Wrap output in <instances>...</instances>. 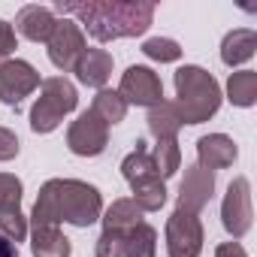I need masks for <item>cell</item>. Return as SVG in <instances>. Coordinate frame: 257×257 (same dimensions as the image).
I'll use <instances>...</instances> for the list:
<instances>
[{
  "label": "cell",
  "instance_id": "cell-15",
  "mask_svg": "<svg viewBox=\"0 0 257 257\" xmlns=\"http://www.w3.org/2000/svg\"><path fill=\"white\" fill-rule=\"evenodd\" d=\"M254 49H257V34L251 28H236L221 43V61L227 67H239L254 58Z\"/></svg>",
  "mask_w": 257,
  "mask_h": 257
},
{
  "label": "cell",
  "instance_id": "cell-30",
  "mask_svg": "<svg viewBox=\"0 0 257 257\" xmlns=\"http://www.w3.org/2000/svg\"><path fill=\"white\" fill-rule=\"evenodd\" d=\"M19 137L10 131V127H0V161H13L19 155Z\"/></svg>",
  "mask_w": 257,
  "mask_h": 257
},
{
  "label": "cell",
  "instance_id": "cell-17",
  "mask_svg": "<svg viewBox=\"0 0 257 257\" xmlns=\"http://www.w3.org/2000/svg\"><path fill=\"white\" fill-rule=\"evenodd\" d=\"M149 131H152V137L158 143L179 137V131H182V115H179V109H176L173 100H161L158 106L149 109Z\"/></svg>",
  "mask_w": 257,
  "mask_h": 257
},
{
  "label": "cell",
  "instance_id": "cell-25",
  "mask_svg": "<svg viewBox=\"0 0 257 257\" xmlns=\"http://www.w3.org/2000/svg\"><path fill=\"white\" fill-rule=\"evenodd\" d=\"M143 52L152 58V61H161V64H173L182 58V46L176 40H167V37H152L143 43Z\"/></svg>",
  "mask_w": 257,
  "mask_h": 257
},
{
  "label": "cell",
  "instance_id": "cell-12",
  "mask_svg": "<svg viewBox=\"0 0 257 257\" xmlns=\"http://www.w3.org/2000/svg\"><path fill=\"white\" fill-rule=\"evenodd\" d=\"M236 155H239V149L227 134H209V137L197 140V167H203L209 173L233 167Z\"/></svg>",
  "mask_w": 257,
  "mask_h": 257
},
{
  "label": "cell",
  "instance_id": "cell-20",
  "mask_svg": "<svg viewBox=\"0 0 257 257\" xmlns=\"http://www.w3.org/2000/svg\"><path fill=\"white\" fill-rule=\"evenodd\" d=\"M227 100L233 106H254L257 103V73L254 70H239V73H230L227 79Z\"/></svg>",
  "mask_w": 257,
  "mask_h": 257
},
{
  "label": "cell",
  "instance_id": "cell-5",
  "mask_svg": "<svg viewBox=\"0 0 257 257\" xmlns=\"http://www.w3.org/2000/svg\"><path fill=\"white\" fill-rule=\"evenodd\" d=\"M254 209H251V182L245 176H236L227 185L224 203H221V224L233 239H242L251 230Z\"/></svg>",
  "mask_w": 257,
  "mask_h": 257
},
{
  "label": "cell",
  "instance_id": "cell-28",
  "mask_svg": "<svg viewBox=\"0 0 257 257\" xmlns=\"http://www.w3.org/2000/svg\"><path fill=\"white\" fill-rule=\"evenodd\" d=\"M97 257H124V236L103 230L97 239Z\"/></svg>",
  "mask_w": 257,
  "mask_h": 257
},
{
  "label": "cell",
  "instance_id": "cell-27",
  "mask_svg": "<svg viewBox=\"0 0 257 257\" xmlns=\"http://www.w3.org/2000/svg\"><path fill=\"white\" fill-rule=\"evenodd\" d=\"M0 236H7L16 245L28 239V218L22 215V209H13V212L0 215Z\"/></svg>",
  "mask_w": 257,
  "mask_h": 257
},
{
  "label": "cell",
  "instance_id": "cell-3",
  "mask_svg": "<svg viewBox=\"0 0 257 257\" xmlns=\"http://www.w3.org/2000/svg\"><path fill=\"white\" fill-rule=\"evenodd\" d=\"M176 109L182 124H203L221 109V88L212 73L197 64L176 70Z\"/></svg>",
  "mask_w": 257,
  "mask_h": 257
},
{
  "label": "cell",
  "instance_id": "cell-2",
  "mask_svg": "<svg viewBox=\"0 0 257 257\" xmlns=\"http://www.w3.org/2000/svg\"><path fill=\"white\" fill-rule=\"evenodd\" d=\"M103 215V197L94 185L79 179H49L40 188V197L31 212V230L37 227H91Z\"/></svg>",
  "mask_w": 257,
  "mask_h": 257
},
{
  "label": "cell",
  "instance_id": "cell-1",
  "mask_svg": "<svg viewBox=\"0 0 257 257\" xmlns=\"http://www.w3.org/2000/svg\"><path fill=\"white\" fill-rule=\"evenodd\" d=\"M64 19L73 16L79 19L76 25L97 40V43H112L124 37H143L152 22H155V4L146 0H82V4H61L55 7Z\"/></svg>",
  "mask_w": 257,
  "mask_h": 257
},
{
  "label": "cell",
  "instance_id": "cell-9",
  "mask_svg": "<svg viewBox=\"0 0 257 257\" xmlns=\"http://www.w3.org/2000/svg\"><path fill=\"white\" fill-rule=\"evenodd\" d=\"M49 61L61 70V73H70L79 61V55L88 49L85 43V31L73 22V19H58L52 37H49Z\"/></svg>",
  "mask_w": 257,
  "mask_h": 257
},
{
  "label": "cell",
  "instance_id": "cell-11",
  "mask_svg": "<svg viewBox=\"0 0 257 257\" xmlns=\"http://www.w3.org/2000/svg\"><path fill=\"white\" fill-rule=\"evenodd\" d=\"M215 194V176L203 167H188L185 170V179H182V188H179V206L176 209H185V212H194L200 215L206 209V203L212 200Z\"/></svg>",
  "mask_w": 257,
  "mask_h": 257
},
{
  "label": "cell",
  "instance_id": "cell-26",
  "mask_svg": "<svg viewBox=\"0 0 257 257\" xmlns=\"http://www.w3.org/2000/svg\"><path fill=\"white\" fill-rule=\"evenodd\" d=\"M22 179L13 173H0V215L22 209Z\"/></svg>",
  "mask_w": 257,
  "mask_h": 257
},
{
  "label": "cell",
  "instance_id": "cell-14",
  "mask_svg": "<svg viewBox=\"0 0 257 257\" xmlns=\"http://www.w3.org/2000/svg\"><path fill=\"white\" fill-rule=\"evenodd\" d=\"M73 73H76V79H79L82 85L103 91L106 82H109V76H112V55H109L106 49H85V52L79 55Z\"/></svg>",
  "mask_w": 257,
  "mask_h": 257
},
{
  "label": "cell",
  "instance_id": "cell-13",
  "mask_svg": "<svg viewBox=\"0 0 257 257\" xmlns=\"http://www.w3.org/2000/svg\"><path fill=\"white\" fill-rule=\"evenodd\" d=\"M55 25H58L55 10L40 7V4H28V7L19 10V16H16V28H13V31H19V34H22L25 40H31V43H49Z\"/></svg>",
  "mask_w": 257,
  "mask_h": 257
},
{
  "label": "cell",
  "instance_id": "cell-29",
  "mask_svg": "<svg viewBox=\"0 0 257 257\" xmlns=\"http://www.w3.org/2000/svg\"><path fill=\"white\" fill-rule=\"evenodd\" d=\"M13 52H16V31H13V25H10V22L0 19V64L10 61V55H13Z\"/></svg>",
  "mask_w": 257,
  "mask_h": 257
},
{
  "label": "cell",
  "instance_id": "cell-22",
  "mask_svg": "<svg viewBox=\"0 0 257 257\" xmlns=\"http://www.w3.org/2000/svg\"><path fill=\"white\" fill-rule=\"evenodd\" d=\"M158 254V233L152 224H137L124 236V257H155Z\"/></svg>",
  "mask_w": 257,
  "mask_h": 257
},
{
  "label": "cell",
  "instance_id": "cell-32",
  "mask_svg": "<svg viewBox=\"0 0 257 257\" xmlns=\"http://www.w3.org/2000/svg\"><path fill=\"white\" fill-rule=\"evenodd\" d=\"M0 257H19V245L10 242L7 236H0Z\"/></svg>",
  "mask_w": 257,
  "mask_h": 257
},
{
  "label": "cell",
  "instance_id": "cell-21",
  "mask_svg": "<svg viewBox=\"0 0 257 257\" xmlns=\"http://www.w3.org/2000/svg\"><path fill=\"white\" fill-rule=\"evenodd\" d=\"M131 188H134V197H131V200L140 206L143 215H146V212H158V209L167 203V185H164V179H158V176L140 179V182H134Z\"/></svg>",
  "mask_w": 257,
  "mask_h": 257
},
{
  "label": "cell",
  "instance_id": "cell-23",
  "mask_svg": "<svg viewBox=\"0 0 257 257\" xmlns=\"http://www.w3.org/2000/svg\"><path fill=\"white\" fill-rule=\"evenodd\" d=\"M91 112H94L106 127H112V124H121V121H124V115H127V103L121 100L118 91L103 88V91H97V97H94V103H91Z\"/></svg>",
  "mask_w": 257,
  "mask_h": 257
},
{
  "label": "cell",
  "instance_id": "cell-10",
  "mask_svg": "<svg viewBox=\"0 0 257 257\" xmlns=\"http://www.w3.org/2000/svg\"><path fill=\"white\" fill-rule=\"evenodd\" d=\"M37 88H40V73L28 61L10 58L0 64V103L19 109V103L25 97H31Z\"/></svg>",
  "mask_w": 257,
  "mask_h": 257
},
{
  "label": "cell",
  "instance_id": "cell-18",
  "mask_svg": "<svg viewBox=\"0 0 257 257\" xmlns=\"http://www.w3.org/2000/svg\"><path fill=\"white\" fill-rule=\"evenodd\" d=\"M70 239L58 227H37L31 230V254L34 257H70Z\"/></svg>",
  "mask_w": 257,
  "mask_h": 257
},
{
  "label": "cell",
  "instance_id": "cell-8",
  "mask_svg": "<svg viewBox=\"0 0 257 257\" xmlns=\"http://www.w3.org/2000/svg\"><path fill=\"white\" fill-rule=\"evenodd\" d=\"M109 146V127L88 109L82 112L67 131V149L79 158H97Z\"/></svg>",
  "mask_w": 257,
  "mask_h": 257
},
{
  "label": "cell",
  "instance_id": "cell-4",
  "mask_svg": "<svg viewBox=\"0 0 257 257\" xmlns=\"http://www.w3.org/2000/svg\"><path fill=\"white\" fill-rule=\"evenodd\" d=\"M79 106L76 85L67 76H52L40 82V97L31 106V131L34 134H52L61 127L64 115H70Z\"/></svg>",
  "mask_w": 257,
  "mask_h": 257
},
{
  "label": "cell",
  "instance_id": "cell-19",
  "mask_svg": "<svg viewBox=\"0 0 257 257\" xmlns=\"http://www.w3.org/2000/svg\"><path fill=\"white\" fill-rule=\"evenodd\" d=\"M121 176L127 179V185H134V182H140V179L158 176V167H155V161H152V152L146 149L143 140L137 143V149H134L131 155L121 161ZM158 179H161V176H158Z\"/></svg>",
  "mask_w": 257,
  "mask_h": 257
},
{
  "label": "cell",
  "instance_id": "cell-24",
  "mask_svg": "<svg viewBox=\"0 0 257 257\" xmlns=\"http://www.w3.org/2000/svg\"><path fill=\"white\" fill-rule=\"evenodd\" d=\"M152 161H155V167H158V176L167 182V179L176 176L179 167H182V149H179V143H176V140H161V143L155 146V152H152Z\"/></svg>",
  "mask_w": 257,
  "mask_h": 257
},
{
  "label": "cell",
  "instance_id": "cell-6",
  "mask_svg": "<svg viewBox=\"0 0 257 257\" xmlns=\"http://www.w3.org/2000/svg\"><path fill=\"white\" fill-rule=\"evenodd\" d=\"M200 251H203L200 215L176 209L167 221V254L170 257H200Z\"/></svg>",
  "mask_w": 257,
  "mask_h": 257
},
{
  "label": "cell",
  "instance_id": "cell-7",
  "mask_svg": "<svg viewBox=\"0 0 257 257\" xmlns=\"http://www.w3.org/2000/svg\"><path fill=\"white\" fill-rule=\"evenodd\" d=\"M118 94H121V100H124L127 106L134 103V106L152 109V106H158V103L164 100V82H161V76H158L152 67L134 64V67L124 70L121 85H118Z\"/></svg>",
  "mask_w": 257,
  "mask_h": 257
},
{
  "label": "cell",
  "instance_id": "cell-16",
  "mask_svg": "<svg viewBox=\"0 0 257 257\" xmlns=\"http://www.w3.org/2000/svg\"><path fill=\"white\" fill-rule=\"evenodd\" d=\"M100 218H103V230H109V233H121V236H127L137 224H143V212H140V206H137L134 200H127V197L115 200Z\"/></svg>",
  "mask_w": 257,
  "mask_h": 257
},
{
  "label": "cell",
  "instance_id": "cell-31",
  "mask_svg": "<svg viewBox=\"0 0 257 257\" xmlns=\"http://www.w3.org/2000/svg\"><path fill=\"white\" fill-rule=\"evenodd\" d=\"M215 257H248V254H245V248L239 242H224V245H218Z\"/></svg>",
  "mask_w": 257,
  "mask_h": 257
}]
</instances>
